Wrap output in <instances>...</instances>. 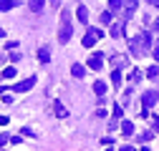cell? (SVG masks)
<instances>
[{
  "instance_id": "ac0fdd59",
  "label": "cell",
  "mask_w": 159,
  "mask_h": 151,
  "mask_svg": "<svg viewBox=\"0 0 159 151\" xmlns=\"http://www.w3.org/2000/svg\"><path fill=\"white\" fill-rule=\"evenodd\" d=\"M147 78H152V81L159 78V66H149V68H147Z\"/></svg>"
},
{
  "instance_id": "603a6c76",
  "label": "cell",
  "mask_w": 159,
  "mask_h": 151,
  "mask_svg": "<svg viewBox=\"0 0 159 151\" xmlns=\"http://www.w3.org/2000/svg\"><path fill=\"white\" fill-rule=\"evenodd\" d=\"M129 78H131V83H136L139 78H142V73H139V68H134V71L129 73Z\"/></svg>"
},
{
  "instance_id": "5b68a950",
  "label": "cell",
  "mask_w": 159,
  "mask_h": 151,
  "mask_svg": "<svg viewBox=\"0 0 159 151\" xmlns=\"http://www.w3.org/2000/svg\"><path fill=\"white\" fill-rule=\"evenodd\" d=\"M35 86V76H30V78H25V81H20V83H15L10 91H18V93H25V91H30Z\"/></svg>"
},
{
  "instance_id": "f546056e",
  "label": "cell",
  "mask_w": 159,
  "mask_h": 151,
  "mask_svg": "<svg viewBox=\"0 0 159 151\" xmlns=\"http://www.w3.org/2000/svg\"><path fill=\"white\" fill-rule=\"evenodd\" d=\"M152 55H154V58H157V61H159V43H157V45H154V50H152Z\"/></svg>"
},
{
  "instance_id": "5bb4252c",
  "label": "cell",
  "mask_w": 159,
  "mask_h": 151,
  "mask_svg": "<svg viewBox=\"0 0 159 151\" xmlns=\"http://www.w3.org/2000/svg\"><path fill=\"white\" fill-rule=\"evenodd\" d=\"M43 3H46V0H28V8H30L33 13H41V10H43Z\"/></svg>"
},
{
  "instance_id": "6da1fadb",
  "label": "cell",
  "mask_w": 159,
  "mask_h": 151,
  "mask_svg": "<svg viewBox=\"0 0 159 151\" xmlns=\"http://www.w3.org/2000/svg\"><path fill=\"white\" fill-rule=\"evenodd\" d=\"M149 48H152V35H149V30L139 33L136 38H131V41H129V50H131V55H144Z\"/></svg>"
},
{
  "instance_id": "9a60e30c",
  "label": "cell",
  "mask_w": 159,
  "mask_h": 151,
  "mask_svg": "<svg viewBox=\"0 0 159 151\" xmlns=\"http://www.w3.org/2000/svg\"><path fill=\"white\" fill-rule=\"evenodd\" d=\"M131 10H136V0H126L124 3V18H129Z\"/></svg>"
},
{
  "instance_id": "3957f363",
  "label": "cell",
  "mask_w": 159,
  "mask_h": 151,
  "mask_svg": "<svg viewBox=\"0 0 159 151\" xmlns=\"http://www.w3.org/2000/svg\"><path fill=\"white\" fill-rule=\"evenodd\" d=\"M98 38H104V30L101 28H89V33L84 35V48H93Z\"/></svg>"
},
{
  "instance_id": "83f0119b",
  "label": "cell",
  "mask_w": 159,
  "mask_h": 151,
  "mask_svg": "<svg viewBox=\"0 0 159 151\" xmlns=\"http://www.w3.org/2000/svg\"><path fill=\"white\" fill-rule=\"evenodd\" d=\"M8 141H10V136H8V134H0V146H5Z\"/></svg>"
},
{
  "instance_id": "8992f818",
  "label": "cell",
  "mask_w": 159,
  "mask_h": 151,
  "mask_svg": "<svg viewBox=\"0 0 159 151\" xmlns=\"http://www.w3.org/2000/svg\"><path fill=\"white\" fill-rule=\"evenodd\" d=\"M101 66H104V53H93L89 58V68L91 71H101Z\"/></svg>"
},
{
  "instance_id": "836d02e7",
  "label": "cell",
  "mask_w": 159,
  "mask_h": 151,
  "mask_svg": "<svg viewBox=\"0 0 159 151\" xmlns=\"http://www.w3.org/2000/svg\"><path fill=\"white\" fill-rule=\"evenodd\" d=\"M154 131H159V119H154Z\"/></svg>"
},
{
  "instance_id": "2e32d148",
  "label": "cell",
  "mask_w": 159,
  "mask_h": 151,
  "mask_svg": "<svg viewBox=\"0 0 159 151\" xmlns=\"http://www.w3.org/2000/svg\"><path fill=\"white\" fill-rule=\"evenodd\" d=\"M18 8V0H0V10H13Z\"/></svg>"
},
{
  "instance_id": "f1b7e54d",
  "label": "cell",
  "mask_w": 159,
  "mask_h": 151,
  "mask_svg": "<svg viewBox=\"0 0 159 151\" xmlns=\"http://www.w3.org/2000/svg\"><path fill=\"white\" fill-rule=\"evenodd\" d=\"M20 58H23L20 53H10V61H13V63H18V61H20Z\"/></svg>"
},
{
  "instance_id": "1f68e13d",
  "label": "cell",
  "mask_w": 159,
  "mask_h": 151,
  "mask_svg": "<svg viewBox=\"0 0 159 151\" xmlns=\"http://www.w3.org/2000/svg\"><path fill=\"white\" fill-rule=\"evenodd\" d=\"M0 126H8V116H0Z\"/></svg>"
},
{
  "instance_id": "8fae6325",
  "label": "cell",
  "mask_w": 159,
  "mask_h": 151,
  "mask_svg": "<svg viewBox=\"0 0 159 151\" xmlns=\"http://www.w3.org/2000/svg\"><path fill=\"white\" fill-rule=\"evenodd\" d=\"M93 93H96L98 98H104V93H106V83H104V81H96V83H93Z\"/></svg>"
},
{
  "instance_id": "ba28073f",
  "label": "cell",
  "mask_w": 159,
  "mask_h": 151,
  "mask_svg": "<svg viewBox=\"0 0 159 151\" xmlns=\"http://www.w3.org/2000/svg\"><path fill=\"white\" fill-rule=\"evenodd\" d=\"M53 113H56L58 119H66V116H68V111H66V106H63L61 101H56V103H53Z\"/></svg>"
},
{
  "instance_id": "484cf974",
  "label": "cell",
  "mask_w": 159,
  "mask_h": 151,
  "mask_svg": "<svg viewBox=\"0 0 159 151\" xmlns=\"http://www.w3.org/2000/svg\"><path fill=\"white\" fill-rule=\"evenodd\" d=\"M20 131H23V136H35V131H33V128H30V126H23V128H20Z\"/></svg>"
},
{
  "instance_id": "d6a6232c",
  "label": "cell",
  "mask_w": 159,
  "mask_h": 151,
  "mask_svg": "<svg viewBox=\"0 0 159 151\" xmlns=\"http://www.w3.org/2000/svg\"><path fill=\"white\" fill-rule=\"evenodd\" d=\"M154 30H159V18H157V20H154V25H152Z\"/></svg>"
},
{
  "instance_id": "44dd1931",
  "label": "cell",
  "mask_w": 159,
  "mask_h": 151,
  "mask_svg": "<svg viewBox=\"0 0 159 151\" xmlns=\"http://www.w3.org/2000/svg\"><path fill=\"white\" fill-rule=\"evenodd\" d=\"M15 73H18V71H15L13 66H8V68L3 71V78H15Z\"/></svg>"
},
{
  "instance_id": "4fadbf2b",
  "label": "cell",
  "mask_w": 159,
  "mask_h": 151,
  "mask_svg": "<svg viewBox=\"0 0 159 151\" xmlns=\"http://www.w3.org/2000/svg\"><path fill=\"white\" fill-rule=\"evenodd\" d=\"M121 134H124L126 139L134 134V123H131V121H121Z\"/></svg>"
},
{
  "instance_id": "d6986e66",
  "label": "cell",
  "mask_w": 159,
  "mask_h": 151,
  "mask_svg": "<svg viewBox=\"0 0 159 151\" xmlns=\"http://www.w3.org/2000/svg\"><path fill=\"white\" fill-rule=\"evenodd\" d=\"M38 58H41V63H48V61H51V53H48V48H41V50H38Z\"/></svg>"
},
{
  "instance_id": "7402d4cb",
  "label": "cell",
  "mask_w": 159,
  "mask_h": 151,
  "mask_svg": "<svg viewBox=\"0 0 159 151\" xmlns=\"http://www.w3.org/2000/svg\"><path fill=\"white\" fill-rule=\"evenodd\" d=\"M121 116H124V111H121V103H116V106H114V121H119Z\"/></svg>"
},
{
  "instance_id": "8d00e7d4",
  "label": "cell",
  "mask_w": 159,
  "mask_h": 151,
  "mask_svg": "<svg viewBox=\"0 0 159 151\" xmlns=\"http://www.w3.org/2000/svg\"><path fill=\"white\" fill-rule=\"evenodd\" d=\"M51 3H53V5H58V0H51Z\"/></svg>"
},
{
  "instance_id": "d4e9b609",
  "label": "cell",
  "mask_w": 159,
  "mask_h": 151,
  "mask_svg": "<svg viewBox=\"0 0 159 151\" xmlns=\"http://www.w3.org/2000/svg\"><path fill=\"white\" fill-rule=\"evenodd\" d=\"M101 23H104V25H109V23H111V13H109V10H106V13H101Z\"/></svg>"
},
{
  "instance_id": "30bf717a",
  "label": "cell",
  "mask_w": 159,
  "mask_h": 151,
  "mask_svg": "<svg viewBox=\"0 0 159 151\" xmlns=\"http://www.w3.org/2000/svg\"><path fill=\"white\" fill-rule=\"evenodd\" d=\"M71 73H73V78H84V76H86V68H84L81 63H73V66H71Z\"/></svg>"
},
{
  "instance_id": "ffe728a7",
  "label": "cell",
  "mask_w": 159,
  "mask_h": 151,
  "mask_svg": "<svg viewBox=\"0 0 159 151\" xmlns=\"http://www.w3.org/2000/svg\"><path fill=\"white\" fill-rule=\"evenodd\" d=\"M111 83H114V86L121 83V71H111Z\"/></svg>"
},
{
  "instance_id": "e575fe53",
  "label": "cell",
  "mask_w": 159,
  "mask_h": 151,
  "mask_svg": "<svg viewBox=\"0 0 159 151\" xmlns=\"http://www.w3.org/2000/svg\"><path fill=\"white\" fill-rule=\"evenodd\" d=\"M147 3H149V5H159V0H147Z\"/></svg>"
},
{
  "instance_id": "d590c367",
  "label": "cell",
  "mask_w": 159,
  "mask_h": 151,
  "mask_svg": "<svg viewBox=\"0 0 159 151\" xmlns=\"http://www.w3.org/2000/svg\"><path fill=\"white\" fill-rule=\"evenodd\" d=\"M0 38H5V30H0Z\"/></svg>"
},
{
  "instance_id": "4dcf8cb0",
  "label": "cell",
  "mask_w": 159,
  "mask_h": 151,
  "mask_svg": "<svg viewBox=\"0 0 159 151\" xmlns=\"http://www.w3.org/2000/svg\"><path fill=\"white\" fill-rule=\"evenodd\" d=\"M119 151H139V149H134V146H126V144H124V146L119 149Z\"/></svg>"
},
{
  "instance_id": "52a82bcc",
  "label": "cell",
  "mask_w": 159,
  "mask_h": 151,
  "mask_svg": "<svg viewBox=\"0 0 159 151\" xmlns=\"http://www.w3.org/2000/svg\"><path fill=\"white\" fill-rule=\"evenodd\" d=\"M76 18L86 25V23H89V8H86V5H78V8H76Z\"/></svg>"
},
{
  "instance_id": "74e56055",
  "label": "cell",
  "mask_w": 159,
  "mask_h": 151,
  "mask_svg": "<svg viewBox=\"0 0 159 151\" xmlns=\"http://www.w3.org/2000/svg\"><path fill=\"white\" fill-rule=\"evenodd\" d=\"M106 151H114V149H106Z\"/></svg>"
},
{
  "instance_id": "4316f807",
  "label": "cell",
  "mask_w": 159,
  "mask_h": 151,
  "mask_svg": "<svg viewBox=\"0 0 159 151\" xmlns=\"http://www.w3.org/2000/svg\"><path fill=\"white\" fill-rule=\"evenodd\" d=\"M15 48H18V41H10V43H5V50H10V53H13Z\"/></svg>"
},
{
  "instance_id": "9c48e42d",
  "label": "cell",
  "mask_w": 159,
  "mask_h": 151,
  "mask_svg": "<svg viewBox=\"0 0 159 151\" xmlns=\"http://www.w3.org/2000/svg\"><path fill=\"white\" fill-rule=\"evenodd\" d=\"M111 66H114V71H119L121 66H126V55H111Z\"/></svg>"
},
{
  "instance_id": "7c38bea8",
  "label": "cell",
  "mask_w": 159,
  "mask_h": 151,
  "mask_svg": "<svg viewBox=\"0 0 159 151\" xmlns=\"http://www.w3.org/2000/svg\"><path fill=\"white\" fill-rule=\"evenodd\" d=\"M109 33H111V38H121V33H124V23H114Z\"/></svg>"
},
{
  "instance_id": "7a4b0ae2",
  "label": "cell",
  "mask_w": 159,
  "mask_h": 151,
  "mask_svg": "<svg viewBox=\"0 0 159 151\" xmlns=\"http://www.w3.org/2000/svg\"><path fill=\"white\" fill-rule=\"evenodd\" d=\"M73 35V28H71V13L68 10H61V30H58V43H68Z\"/></svg>"
},
{
  "instance_id": "cb8c5ba5",
  "label": "cell",
  "mask_w": 159,
  "mask_h": 151,
  "mask_svg": "<svg viewBox=\"0 0 159 151\" xmlns=\"http://www.w3.org/2000/svg\"><path fill=\"white\" fill-rule=\"evenodd\" d=\"M152 136H154V131H147V134L139 136V141H144V144H147V141H152Z\"/></svg>"
},
{
  "instance_id": "277c9868",
  "label": "cell",
  "mask_w": 159,
  "mask_h": 151,
  "mask_svg": "<svg viewBox=\"0 0 159 151\" xmlns=\"http://www.w3.org/2000/svg\"><path fill=\"white\" fill-rule=\"evenodd\" d=\"M159 101V91H147L144 96H142V108L144 111H152V106Z\"/></svg>"
},
{
  "instance_id": "e0dca14e",
  "label": "cell",
  "mask_w": 159,
  "mask_h": 151,
  "mask_svg": "<svg viewBox=\"0 0 159 151\" xmlns=\"http://www.w3.org/2000/svg\"><path fill=\"white\" fill-rule=\"evenodd\" d=\"M109 10H114V13L121 10L124 13V0H109Z\"/></svg>"
}]
</instances>
